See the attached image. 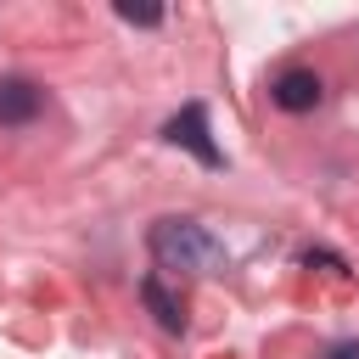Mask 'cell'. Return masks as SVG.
<instances>
[{
    "instance_id": "3957f363",
    "label": "cell",
    "mask_w": 359,
    "mask_h": 359,
    "mask_svg": "<svg viewBox=\"0 0 359 359\" xmlns=\"http://www.w3.org/2000/svg\"><path fill=\"white\" fill-rule=\"evenodd\" d=\"M320 95H325V84H320L314 67H286V73L269 84V101H275L280 112H314Z\"/></svg>"
},
{
    "instance_id": "6da1fadb",
    "label": "cell",
    "mask_w": 359,
    "mask_h": 359,
    "mask_svg": "<svg viewBox=\"0 0 359 359\" xmlns=\"http://www.w3.org/2000/svg\"><path fill=\"white\" fill-rule=\"evenodd\" d=\"M157 269H174V275H213L224 264V247L196 224V219H157L151 236H146Z\"/></svg>"
},
{
    "instance_id": "52a82bcc",
    "label": "cell",
    "mask_w": 359,
    "mask_h": 359,
    "mask_svg": "<svg viewBox=\"0 0 359 359\" xmlns=\"http://www.w3.org/2000/svg\"><path fill=\"white\" fill-rule=\"evenodd\" d=\"M331 359H359V342H337V348H331Z\"/></svg>"
},
{
    "instance_id": "7a4b0ae2",
    "label": "cell",
    "mask_w": 359,
    "mask_h": 359,
    "mask_svg": "<svg viewBox=\"0 0 359 359\" xmlns=\"http://www.w3.org/2000/svg\"><path fill=\"white\" fill-rule=\"evenodd\" d=\"M163 140H168V146H185L202 168H219V163H224V151H219V146H213V135H208V107H202V101L180 107V112L163 123Z\"/></svg>"
},
{
    "instance_id": "277c9868",
    "label": "cell",
    "mask_w": 359,
    "mask_h": 359,
    "mask_svg": "<svg viewBox=\"0 0 359 359\" xmlns=\"http://www.w3.org/2000/svg\"><path fill=\"white\" fill-rule=\"evenodd\" d=\"M39 107H45V90L34 79H17V73L0 79V123H28L39 118Z\"/></svg>"
},
{
    "instance_id": "8992f818",
    "label": "cell",
    "mask_w": 359,
    "mask_h": 359,
    "mask_svg": "<svg viewBox=\"0 0 359 359\" xmlns=\"http://www.w3.org/2000/svg\"><path fill=\"white\" fill-rule=\"evenodd\" d=\"M118 22H135V28H157L163 11H135V6H118Z\"/></svg>"
},
{
    "instance_id": "5b68a950",
    "label": "cell",
    "mask_w": 359,
    "mask_h": 359,
    "mask_svg": "<svg viewBox=\"0 0 359 359\" xmlns=\"http://www.w3.org/2000/svg\"><path fill=\"white\" fill-rule=\"evenodd\" d=\"M140 297H146V309L157 314L163 331H185V303L163 286V275H146V280H140Z\"/></svg>"
}]
</instances>
